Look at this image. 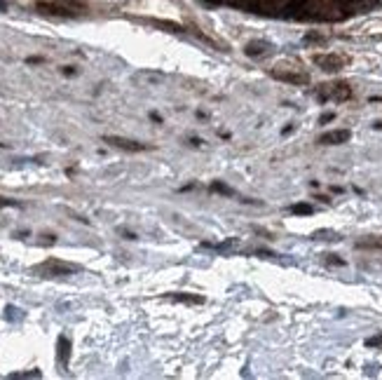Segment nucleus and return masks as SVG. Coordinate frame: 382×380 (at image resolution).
<instances>
[{"label":"nucleus","instance_id":"f257e3e1","mask_svg":"<svg viewBox=\"0 0 382 380\" xmlns=\"http://www.w3.org/2000/svg\"><path fill=\"white\" fill-rule=\"evenodd\" d=\"M270 75L280 82H289V85H307L310 82V73L300 63H277L270 70Z\"/></svg>","mask_w":382,"mask_h":380},{"label":"nucleus","instance_id":"f03ea898","mask_svg":"<svg viewBox=\"0 0 382 380\" xmlns=\"http://www.w3.org/2000/svg\"><path fill=\"white\" fill-rule=\"evenodd\" d=\"M316 99L319 101H335V104H342V101L352 99V87L347 82H331V85H321L316 89Z\"/></svg>","mask_w":382,"mask_h":380},{"label":"nucleus","instance_id":"7ed1b4c3","mask_svg":"<svg viewBox=\"0 0 382 380\" xmlns=\"http://www.w3.org/2000/svg\"><path fill=\"white\" fill-rule=\"evenodd\" d=\"M312 61L326 73H338V70L349 66V56L338 54V52H326V54H314Z\"/></svg>","mask_w":382,"mask_h":380},{"label":"nucleus","instance_id":"20e7f679","mask_svg":"<svg viewBox=\"0 0 382 380\" xmlns=\"http://www.w3.org/2000/svg\"><path fill=\"white\" fill-rule=\"evenodd\" d=\"M106 144H111L120 151H127V153H139V151H148L146 144H139V141H132V139H125V137H106L103 139Z\"/></svg>","mask_w":382,"mask_h":380},{"label":"nucleus","instance_id":"39448f33","mask_svg":"<svg viewBox=\"0 0 382 380\" xmlns=\"http://www.w3.org/2000/svg\"><path fill=\"white\" fill-rule=\"evenodd\" d=\"M38 270L40 273H45L47 277H56V275H68V273H75L77 266H66V263H61V261H47V263H43V266H38Z\"/></svg>","mask_w":382,"mask_h":380},{"label":"nucleus","instance_id":"423d86ee","mask_svg":"<svg viewBox=\"0 0 382 380\" xmlns=\"http://www.w3.org/2000/svg\"><path fill=\"white\" fill-rule=\"evenodd\" d=\"M349 139H352V132L349 130H331V132L321 134L319 144L321 146H340V144H347Z\"/></svg>","mask_w":382,"mask_h":380},{"label":"nucleus","instance_id":"0eeeda50","mask_svg":"<svg viewBox=\"0 0 382 380\" xmlns=\"http://www.w3.org/2000/svg\"><path fill=\"white\" fill-rule=\"evenodd\" d=\"M56 347H59V364L66 369L68 359H70V340L66 336H59V340H56Z\"/></svg>","mask_w":382,"mask_h":380},{"label":"nucleus","instance_id":"6e6552de","mask_svg":"<svg viewBox=\"0 0 382 380\" xmlns=\"http://www.w3.org/2000/svg\"><path fill=\"white\" fill-rule=\"evenodd\" d=\"M270 45L268 43H249L247 47H244V52H247V56H263L268 54Z\"/></svg>","mask_w":382,"mask_h":380},{"label":"nucleus","instance_id":"1a4fd4ad","mask_svg":"<svg viewBox=\"0 0 382 380\" xmlns=\"http://www.w3.org/2000/svg\"><path fill=\"white\" fill-rule=\"evenodd\" d=\"M357 249H380L382 251V235H371V237H366V240H359Z\"/></svg>","mask_w":382,"mask_h":380},{"label":"nucleus","instance_id":"9d476101","mask_svg":"<svg viewBox=\"0 0 382 380\" xmlns=\"http://www.w3.org/2000/svg\"><path fill=\"white\" fill-rule=\"evenodd\" d=\"M312 204H293L291 207V214H296V216H310L312 214Z\"/></svg>","mask_w":382,"mask_h":380},{"label":"nucleus","instance_id":"9b49d317","mask_svg":"<svg viewBox=\"0 0 382 380\" xmlns=\"http://www.w3.org/2000/svg\"><path fill=\"white\" fill-rule=\"evenodd\" d=\"M174 301H183V303H204L202 296H188V294H174Z\"/></svg>","mask_w":382,"mask_h":380},{"label":"nucleus","instance_id":"f8f14e48","mask_svg":"<svg viewBox=\"0 0 382 380\" xmlns=\"http://www.w3.org/2000/svg\"><path fill=\"white\" fill-rule=\"evenodd\" d=\"M10 378H40V371H26V373H10Z\"/></svg>","mask_w":382,"mask_h":380},{"label":"nucleus","instance_id":"ddd939ff","mask_svg":"<svg viewBox=\"0 0 382 380\" xmlns=\"http://www.w3.org/2000/svg\"><path fill=\"white\" fill-rule=\"evenodd\" d=\"M3 207H19V202H15V199H5V197H0V209Z\"/></svg>","mask_w":382,"mask_h":380},{"label":"nucleus","instance_id":"4468645a","mask_svg":"<svg viewBox=\"0 0 382 380\" xmlns=\"http://www.w3.org/2000/svg\"><path fill=\"white\" fill-rule=\"evenodd\" d=\"M333 118H335V113H323L319 118V125H326V122H331Z\"/></svg>","mask_w":382,"mask_h":380},{"label":"nucleus","instance_id":"2eb2a0df","mask_svg":"<svg viewBox=\"0 0 382 380\" xmlns=\"http://www.w3.org/2000/svg\"><path fill=\"white\" fill-rule=\"evenodd\" d=\"M211 188L218 190V192H225V195H230V188H225V185H221V183H213Z\"/></svg>","mask_w":382,"mask_h":380},{"label":"nucleus","instance_id":"dca6fc26","mask_svg":"<svg viewBox=\"0 0 382 380\" xmlns=\"http://www.w3.org/2000/svg\"><path fill=\"white\" fill-rule=\"evenodd\" d=\"M0 10H8V5H5L3 0H0Z\"/></svg>","mask_w":382,"mask_h":380}]
</instances>
